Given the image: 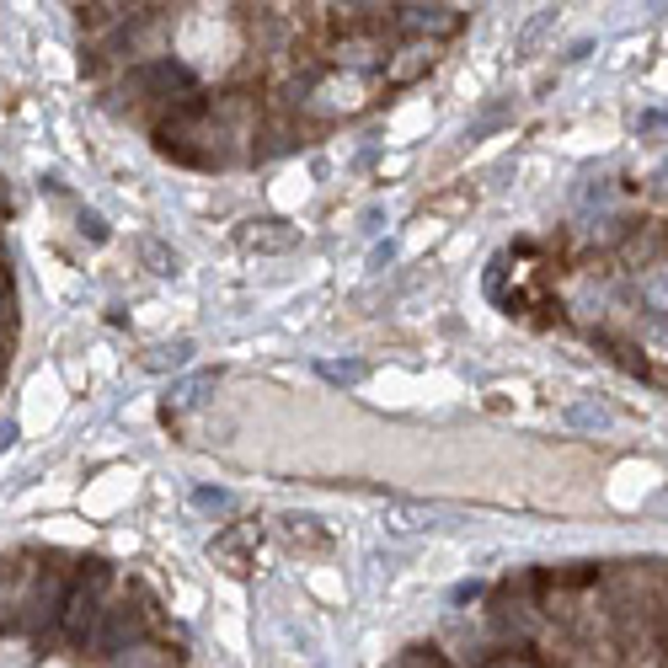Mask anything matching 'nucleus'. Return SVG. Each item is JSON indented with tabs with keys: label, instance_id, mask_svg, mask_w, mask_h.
<instances>
[{
	"label": "nucleus",
	"instance_id": "nucleus-5",
	"mask_svg": "<svg viewBox=\"0 0 668 668\" xmlns=\"http://www.w3.org/2000/svg\"><path fill=\"white\" fill-rule=\"evenodd\" d=\"M268 231H246V246H257V251H278V246H295V231H273L278 220H262Z\"/></svg>",
	"mask_w": 668,
	"mask_h": 668
},
{
	"label": "nucleus",
	"instance_id": "nucleus-10",
	"mask_svg": "<svg viewBox=\"0 0 668 668\" xmlns=\"http://www.w3.org/2000/svg\"><path fill=\"white\" fill-rule=\"evenodd\" d=\"M653 343H668V321H653Z\"/></svg>",
	"mask_w": 668,
	"mask_h": 668
},
{
	"label": "nucleus",
	"instance_id": "nucleus-9",
	"mask_svg": "<svg viewBox=\"0 0 668 668\" xmlns=\"http://www.w3.org/2000/svg\"><path fill=\"white\" fill-rule=\"evenodd\" d=\"M11 214V187H5V177H0V220Z\"/></svg>",
	"mask_w": 668,
	"mask_h": 668
},
{
	"label": "nucleus",
	"instance_id": "nucleus-4",
	"mask_svg": "<svg viewBox=\"0 0 668 668\" xmlns=\"http://www.w3.org/2000/svg\"><path fill=\"white\" fill-rule=\"evenodd\" d=\"M108 668H177V653L172 647H155V642H139V647L118 653Z\"/></svg>",
	"mask_w": 668,
	"mask_h": 668
},
{
	"label": "nucleus",
	"instance_id": "nucleus-8",
	"mask_svg": "<svg viewBox=\"0 0 668 668\" xmlns=\"http://www.w3.org/2000/svg\"><path fill=\"white\" fill-rule=\"evenodd\" d=\"M321 374L337 385H353V380H364V364H321Z\"/></svg>",
	"mask_w": 668,
	"mask_h": 668
},
{
	"label": "nucleus",
	"instance_id": "nucleus-2",
	"mask_svg": "<svg viewBox=\"0 0 668 668\" xmlns=\"http://www.w3.org/2000/svg\"><path fill=\"white\" fill-rule=\"evenodd\" d=\"M433 60H438V43H418V38H401L390 54H385V64H380V80L390 86V91H401V86H418L428 70H433Z\"/></svg>",
	"mask_w": 668,
	"mask_h": 668
},
{
	"label": "nucleus",
	"instance_id": "nucleus-7",
	"mask_svg": "<svg viewBox=\"0 0 668 668\" xmlns=\"http://www.w3.org/2000/svg\"><path fill=\"white\" fill-rule=\"evenodd\" d=\"M567 418H572V423H583V428H609V412H605V407H572Z\"/></svg>",
	"mask_w": 668,
	"mask_h": 668
},
{
	"label": "nucleus",
	"instance_id": "nucleus-3",
	"mask_svg": "<svg viewBox=\"0 0 668 668\" xmlns=\"http://www.w3.org/2000/svg\"><path fill=\"white\" fill-rule=\"evenodd\" d=\"M257 535H262V530H257L251 519H246V524H231L225 535H214L209 556H214V561H220L225 572H236V578H241L246 567H251V561H246V546H257Z\"/></svg>",
	"mask_w": 668,
	"mask_h": 668
},
{
	"label": "nucleus",
	"instance_id": "nucleus-6",
	"mask_svg": "<svg viewBox=\"0 0 668 668\" xmlns=\"http://www.w3.org/2000/svg\"><path fill=\"white\" fill-rule=\"evenodd\" d=\"M647 300L658 305V315H668V268H653V273H647Z\"/></svg>",
	"mask_w": 668,
	"mask_h": 668
},
{
	"label": "nucleus",
	"instance_id": "nucleus-1",
	"mask_svg": "<svg viewBox=\"0 0 668 668\" xmlns=\"http://www.w3.org/2000/svg\"><path fill=\"white\" fill-rule=\"evenodd\" d=\"M390 27L401 38L438 43V38H455L466 27V5H390Z\"/></svg>",
	"mask_w": 668,
	"mask_h": 668
}]
</instances>
